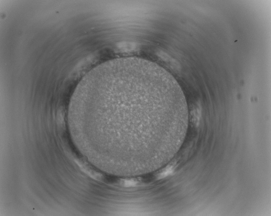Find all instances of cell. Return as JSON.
<instances>
[{"instance_id": "6da1fadb", "label": "cell", "mask_w": 271, "mask_h": 216, "mask_svg": "<svg viewBox=\"0 0 271 216\" xmlns=\"http://www.w3.org/2000/svg\"><path fill=\"white\" fill-rule=\"evenodd\" d=\"M173 171V166H169L166 168L161 173L159 174L158 177H160V178L166 177L172 174Z\"/></svg>"}]
</instances>
